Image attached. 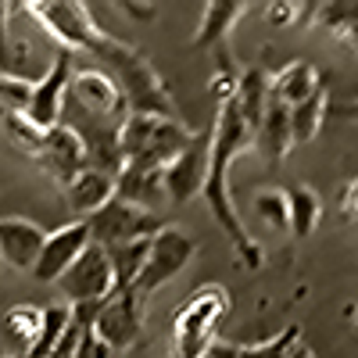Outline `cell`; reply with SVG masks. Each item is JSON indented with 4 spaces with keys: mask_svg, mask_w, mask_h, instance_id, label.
I'll list each match as a JSON object with an SVG mask.
<instances>
[{
    "mask_svg": "<svg viewBox=\"0 0 358 358\" xmlns=\"http://www.w3.org/2000/svg\"><path fill=\"white\" fill-rule=\"evenodd\" d=\"M29 94H33V79L0 72V111H15V115H25Z\"/></svg>",
    "mask_w": 358,
    "mask_h": 358,
    "instance_id": "4316f807",
    "label": "cell"
},
{
    "mask_svg": "<svg viewBox=\"0 0 358 358\" xmlns=\"http://www.w3.org/2000/svg\"><path fill=\"white\" fill-rule=\"evenodd\" d=\"M115 197V179L97 172V169H83L72 183L65 187V201H69V212L72 215H94L97 208H104Z\"/></svg>",
    "mask_w": 358,
    "mask_h": 358,
    "instance_id": "e0dca14e",
    "label": "cell"
},
{
    "mask_svg": "<svg viewBox=\"0 0 358 358\" xmlns=\"http://www.w3.org/2000/svg\"><path fill=\"white\" fill-rule=\"evenodd\" d=\"M147 248H151V236H147V241H129V244L104 248L108 265H111V283H115V290H133L140 268H143V258H147Z\"/></svg>",
    "mask_w": 358,
    "mask_h": 358,
    "instance_id": "7402d4cb",
    "label": "cell"
},
{
    "mask_svg": "<svg viewBox=\"0 0 358 358\" xmlns=\"http://www.w3.org/2000/svg\"><path fill=\"white\" fill-rule=\"evenodd\" d=\"M94 334L118 355L140 341L143 334V297L136 290H111L94 319Z\"/></svg>",
    "mask_w": 358,
    "mask_h": 358,
    "instance_id": "52a82bcc",
    "label": "cell"
},
{
    "mask_svg": "<svg viewBox=\"0 0 358 358\" xmlns=\"http://www.w3.org/2000/svg\"><path fill=\"white\" fill-rule=\"evenodd\" d=\"M76 50L94 54L97 62L108 69L104 76L118 86L129 115H162V118H176V101L169 94V86L162 83V76L155 72V65L147 57L129 47L126 40H115L111 33L94 22L83 33V40L76 43Z\"/></svg>",
    "mask_w": 358,
    "mask_h": 358,
    "instance_id": "7a4b0ae2",
    "label": "cell"
},
{
    "mask_svg": "<svg viewBox=\"0 0 358 358\" xmlns=\"http://www.w3.org/2000/svg\"><path fill=\"white\" fill-rule=\"evenodd\" d=\"M255 133L248 129V122L241 118L233 101H222L219 104V115H215V126H212V143H208V172H204V201H208V212L215 215L219 229L229 236V244L236 248L241 262L248 268H258L262 265V248L258 241L248 233V226L236 215V204H233V194H229V165L233 158L251 147Z\"/></svg>",
    "mask_w": 358,
    "mask_h": 358,
    "instance_id": "6da1fadb",
    "label": "cell"
},
{
    "mask_svg": "<svg viewBox=\"0 0 358 358\" xmlns=\"http://www.w3.org/2000/svg\"><path fill=\"white\" fill-rule=\"evenodd\" d=\"M244 11H248L244 0H212V4H204L201 25L194 33V47H215V43H222L233 33V25L241 22Z\"/></svg>",
    "mask_w": 358,
    "mask_h": 358,
    "instance_id": "ac0fdd59",
    "label": "cell"
},
{
    "mask_svg": "<svg viewBox=\"0 0 358 358\" xmlns=\"http://www.w3.org/2000/svg\"><path fill=\"white\" fill-rule=\"evenodd\" d=\"M255 212L268 222V226H276L287 233V194L283 190H265L255 197Z\"/></svg>",
    "mask_w": 358,
    "mask_h": 358,
    "instance_id": "f1b7e54d",
    "label": "cell"
},
{
    "mask_svg": "<svg viewBox=\"0 0 358 358\" xmlns=\"http://www.w3.org/2000/svg\"><path fill=\"white\" fill-rule=\"evenodd\" d=\"M322 115H326V86H319L312 97L290 108V136L294 143H308L322 129Z\"/></svg>",
    "mask_w": 358,
    "mask_h": 358,
    "instance_id": "603a6c76",
    "label": "cell"
},
{
    "mask_svg": "<svg viewBox=\"0 0 358 358\" xmlns=\"http://www.w3.org/2000/svg\"><path fill=\"white\" fill-rule=\"evenodd\" d=\"M90 248V233H86V222L79 219V222H69V226H62V229H54V233H47V241H43V248H40V258H36V265H33V276L40 280V283H57L65 276V268L83 255Z\"/></svg>",
    "mask_w": 358,
    "mask_h": 358,
    "instance_id": "7c38bea8",
    "label": "cell"
},
{
    "mask_svg": "<svg viewBox=\"0 0 358 358\" xmlns=\"http://www.w3.org/2000/svg\"><path fill=\"white\" fill-rule=\"evenodd\" d=\"M287 358H315V355H312V351H308L305 344H297V348H294V351H290Z\"/></svg>",
    "mask_w": 358,
    "mask_h": 358,
    "instance_id": "1f68e13d",
    "label": "cell"
},
{
    "mask_svg": "<svg viewBox=\"0 0 358 358\" xmlns=\"http://www.w3.org/2000/svg\"><path fill=\"white\" fill-rule=\"evenodd\" d=\"M297 344H301V326H287L283 334H276L273 341H265V344L236 348V358H287Z\"/></svg>",
    "mask_w": 358,
    "mask_h": 358,
    "instance_id": "484cf974",
    "label": "cell"
},
{
    "mask_svg": "<svg viewBox=\"0 0 358 358\" xmlns=\"http://www.w3.org/2000/svg\"><path fill=\"white\" fill-rule=\"evenodd\" d=\"M57 290L65 294L69 305H79V301H104V297L115 290V283H111V265H108L104 248L90 244V248L65 268V276L57 280Z\"/></svg>",
    "mask_w": 358,
    "mask_h": 358,
    "instance_id": "9c48e42d",
    "label": "cell"
},
{
    "mask_svg": "<svg viewBox=\"0 0 358 358\" xmlns=\"http://www.w3.org/2000/svg\"><path fill=\"white\" fill-rule=\"evenodd\" d=\"M36 330H40V308L36 305H15V308H8V315H4V337L18 351L15 358H22L29 348H33Z\"/></svg>",
    "mask_w": 358,
    "mask_h": 358,
    "instance_id": "cb8c5ba5",
    "label": "cell"
},
{
    "mask_svg": "<svg viewBox=\"0 0 358 358\" xmlns=\"http://www.w3.org/2000/svg\"><path fill=\"white\" fill-rule=\"evenodd\" d=\"M197 244H194V236L187 229H179V226H162L155 236H151V248H147V258H143V268H140V276L133 283V290L140 297L147 294H155L158 287H165L172 276H179L183 268L190 265Z\"/></svg>",
    "mask_w": 358,
    "mask_h": 358,
    "instance_id": "5b68a950",
    "label": "cell"
},
{
    "mask_svg": "<svg viewBox=\"0 0 358 358\" xmlns=\"http://www.w3.org/2000/svg\"><path fill=\"white\" fill-rule=\"evenodd\" d=\"M194 129H187L179 118L162 115H126L122 133H118V151L122 165L140 169H165L183 147L190 143Z\"/></svg>",
    "mask_w": 358,
    "mask_h": 358,
    "instance_id": "3957f363",
    "label": "cell"
},
{
    "mask_svg": "<svg viewBox=\"0 0 358 358\" xmlns=\"http://www.w3.org/2000/svg\"><path fill=\"white\" fill-rule=\"evenodd\" d=\"M36 165L54 179L57 187H69L72 179L86 169V155H83V143L65 129V126H50L43 129L36 151H33Z\"/></svg>",
    "mask_w": 358,
    "mask_h": 358,
    "instance_id": "8fae6325",
    "label": "cell"
},
{
    "mask_svg": "<svg viewBox=\"0 0 358 358\" xmlns=\"http://www.w3.org/2000/svg\"><path fill=\"white\" fill-rule=\"evenodd\" d=\"M233 297L219 283L197 287L172 315V358H201L215 341V326Z\"/></svg>",
    "mask_w": 358,
    "mask_h": 358,
    "instance_id": "277c9868",
    "label": "cell"
},
{
    "mask_svg": "<svg viewBox=\"0 0 358 358\" xmlns=\"http://www.w3.org/2000/svg\"><path fill=\"white\" fill-rule=\"evenodd\" d=\"M11 358H15V355H11Z\"/></svg>",
    "mask_w": 358,
    "mask_h": 358,
    "instance_id": "d6a6232c",
    "label": "cell"
},
{
    "mask_svg": "<svg viewBox=\"0 0 358 358\" xmlns=\"http://www.w3.org/2000/svg\"><path fill=\"white\" fill-rule=\"evenodd\" d=\"M319 86H322L319 69H312L308 62H294V65H287L276 79H268V97H276V101H283L287 108H294V104H301L305 97H312Z\"/></svg>",
    "mask_w": 358,
    "mask_h": 358,
    "instance_id": "d6986e66",
    "label": "cell"
},
{
    "mask_svg": "<svg viewBox=\"0 0 358 358\" xmlns=\"http://www.w3.org/2000/svg\"><path fill=\"white\" fill-rule=\"evenodd\" d=\"M76 358H115V351L94 334V330H86L79 337V348H76Z\"/></svg>",
    "mask_w": 358,
    "mask_h": 358,
    "instance_id": "f546056e",
    "label": "cell"
},
{
    "mask_svg": "<svg viewBox=\"0 0 358 358\" xmlns=\"http://www.w3.org/2000/svg\"><path fill=\"white\" fill-rule=\"evenodd\" d=\"M47 233L29 219H0V262L18 273H33Z\"/></svg>",
    "mask_w": 358,
    "mask_h": 358,
    "instance_id": "9a60e30c",
    "label": "cell"
},
{
    "mask_svg": "<svg viewBox=\"0 0 358 358\" xmlns=\"http://www.w3.org/2000/svg\"><path fill=\"white\" fill-rule=\"evenodd\" d=\"M268 11H273V15H268V22L283 25V22H294V11H297V4H273Z\"/></svg>",
    "mask_w": 358,
    "mask_h": 358,
    "instance_id": "4dcf8cb0",
    "label": "cell"
},
{
    "mask_svg": "<svg viewBox=\"0 0 358 358\" xmlns=\"http://www.w3.org/2000/svg\"><path fill=\"white\" fill-rule=\"evenodd\" d=\"M72 72H76V54L65 50V47H57L50 69L33 79V94H29V104H25V118L36 129L57 126V115H62V101H65Z\"/></svg>",
    "mask_w": 358,
    "mask_h": 358,
    "instance_id": "ba28073f",
    "label": "cell"
},
{
    "mask_svg": "<svg viewBox=\"0 0 358 358\" xmlns=\"http://www.w3.org/2000/svg\"><path fill=\"white\" fill-rule=\"evenodd\" d=\"M115 197H118V201H126V204H133V208H140V212L158 215L162 208L169 204L162 169L122 165V172L115 176Z\"/></svg>",
    "mask_w": 358,
    "mask_h": 358,
    "instance_id": "5bb4252c",
    "label": "cell"
},
{
    "mask_svg": "<svg viewBox=\"0 0 358 358\" xmlns=\"http://www.w3.org/2000/svg\"><path fill=\"white\" fill-rule=\"evenodd\" d=\"M65 326H69V305H47V308H40L36 341H33V348H29L22 358H50L54 344L62 341V334H65Z\"/></svg>",
    "mask_w": 358,
    "mask_h": 358,
    "instance_id": "d4e9b609",
    "label": "cell"
},
{
    "mask_svg": "<svg viewBox=\"0 0 358 358\" xmlns=\"http://www.w3.org/2000/svg\"><path fill=\"white\" fill-rule=\"evenodd\" d=\"M283 194H287V229L294 236H312L322 219V197L305 183H297Z\"/></svg>",
    "mask_w": 358,
    "mask_h": 358,
    "instance_id": "44dd1931",
    "label": "cell"
},
{
    "mask_svg": "<svg viewBox=\"0 0 358 358\" xmlns=\"http://www.w3.org/2000/svg\"><path fill=\"white\" fill-rule=\"evenodd\" d=\"M86 233H90V244L94 248H115V244H129V241H147L155 236L165 219L151 215V212H140V208L126 204L111 197L104 208H97L94 215H86Z\"/></svg>",
    "mask_w": 358,
    "mask_h": 358,
    "instance_id": "8992f818",
    "label": "cell"
},
{
    "mask_svg": "<svg viewBox=\"0 0 358 358\" xmlns=\"http://www.w3.org/2000/svg\"><path fill=\"white\" fill-rule=\"evenodd\" d=\"M265 101H268V76L265 69H248L244 76H236V94H233V104L241 111V118L248 122V129L255 133L258 129V118L265 111Z\"/></svg>",
    "mask_w": 358,
    "mask_h": 358,
    "instance_id": "ffe728a7",
    "label": "cell"
},
{
    "mask_svg": "<svg viewBox=\"0 0 358 358\" xmlns=\"http://www.w3.org/2000/svg\"><path fill=\"white\" fill-rule=\"evenodd\" d=\"M0 122H4V129H8V136L22 147L25 155H33L36 151V143H40V136H43V129H36L33 122H29L25 115H15V111H0Z\"/></svg>",
    "mask_w": 358,
    "mask_h": 358,
    "instance_id": "83f0119b",
    "label": "cell"
},
{
    "mask_svg": "<svg viewBox=\"0 0 358 358\" xmlns=\"http://www.w3.org/2000/svg\"><path fill=\"white\" fill-rule=\"evenodd\" d=\"M65 101H72L76 108H83L90 115H104V118H126L129 115L122 94H118V86L101 69L72 72L69 90H65Z\"/></svg>",
    "mask_w": 358,
    "mask_h": 358,
    "instance_id": "4fadbf2b",
    "label": "cell"
},
{
    "mask_svg": "<svg viewBox=\"0 0 358 358\" xmlns=\"http://www.w3.org/2000/svg\"><path fill=\"white\" fill-rule=\"evenodd\" d=\"M258 151L268 158V162H280L290 147H294V136H290V108L276 97L265 101V111L258 118V129H255V140Z\"/></svg>",
    "mask_w": 358,
    "mask_h": 358,
    "instance_id": "2e32d148",
    "label": "cell"
},
{
    "mask_svg": "<svg viewBox=\"0 0 358 358\" xmlns=\"http://www.w3.org/2000/svg\"><path fill=\"white\" fill-rule=\"evenodd\" d=\"M208 143H212V133H194L190 143L162 169L165 194L172 204H187L201 194L204 172H208Z\"/></svg>",
    "mask_w": 358,
    "mask_h": 358,
    "instance_id": "30bf717a",
    "label": "cell"
}]
</instances>
